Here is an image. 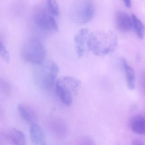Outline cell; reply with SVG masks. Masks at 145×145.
<instances>
[{"label": "cell", "mask_w": 145, "mask_h": 145, "mask_svg": "<svg viewBox=\"0 0 145 145\" xmlns=\"http://www.w3.org/2000/svg\"><path fill=\"white\" fill-rule=\"evenodd\" d=\"M118 39L111 32L96 31L89 35L87 45L94 55L104 56L113 51L117 47Z\"/></svg>", "instance_id": "obj_1"}, {"label": "cell", "mask_w": 145, "mask_h": 145, "mask_svg": "<svg viewBox=\"0 0 145 145\" xmlns=\"http://www.w3.org/2000/svg\"><path fill=\"white\" fill-rule=\"evenodd\" d=\"M37 66L33 74L35 84L44 90L50 89L54 86L59 72L58 65L50 61Z\"/></svg>", "instance_id": "obj_2"}, {"label": "cell", "mask_w": 145, "mask_h": 145, "mask_svg": "<svg viewBox=\"0 0 145 145\" xmlns=\"http://www.w3.org/2000/svg\"><path fill=\"white\" fill-rule=\"evenodd\" d=\"M95 12V7L92 0H77L70 7L69 17L73 22L82 25L89 22Z\"/></svg>", "instance_id": "obj_3"}, {"label": "cell", "mask_w": 145, "mask_h": 145, "mask_svg": "<svg viewBox=\"0 0 145 145\" xmlns=\"http://www.w3.org/2000/svg\"><path fill=\"white\" fill-rule=\"evenodd\" d=\"M80 85V80L74 77L64 76L60 78L56 83V90L62 102L67 106L71 105Z\"/></svg>", "instance_id": "obj_4"}, {"label": "cell", "mask_w": 145, "mask_h": 145, "mask_svg": "<svg viewBox=\"0 0 145 145\" xmlns=\"http://www.w3.org/2000/svg\"><path fill=\"white\" fill-rule=\"evenodd\" d=\"M21 54L26 61L39 65L44 61L46 50L40 40L38 39H32L24 44L22 48Z\"/></svg>", "instance_id": "obj_5"}, {"label": "cell", "mask_w": 145, "mask_h": 145, "mask_svg": "<svg viewBox=\"0 0 145 145\" xmlns=\"http://www.w3.org/2000/svg\"><path fill=\"white\" fill-rule=\"evenodd\" d=\"M54 16L47 8H39L35 14V22L41 30L47 32H57L58 26Z\"/></svg>", "instance_id": "obj_6"}, {"label": "cell", "mask_w": 145, "mask_h": 145, "mask_svg": "<svg viewBox=\"0 0 145 145\" xmlns=\"http://www.w3.org/2000/svg\"><path fill=\"white\" fill-rule=\"evenodd\" d=\"M26 138L23 132L12 128L1 131L0 133V144L16 145H26Z\"/></svg>", "instance_id": "obj_7"}, {"label": "cell", "mask_w": 145, "mask_h": 145, "mask_svg": "<svg viewBox=\"0 0 145 145\" xmlns=\"http://www.w3.org/2000/svg\"><path fill=\"white\" fill-rule=\"evenodd\" d=\"M89 36V30L82 29L78 31L74 38L76 53L78 57L81 58L84 56L85 48Z\"/></svg>", "instance_id": "obj_8"}, {"label": "cell", "mask_w": 145, "mask_h": 145, "mask_svg": "<svg viewBox=\"0 0 145 145\" xmlns=\"http://www.w3.org/2000/svg\"><path fill=\"white\" fill-rule=\"evenodd\" d=\"M49 127L52 134L58 138L63 139L67 135V126L66 123L60 119L52 120L49 123Z\"/></svg>", "instance_id": "obj_9"}, {"label": "cell", "mask_w": 145, "mask_h": 145, "mask_svg": "<svg viewBox=\"0 0 145 145\" xmlns=\"http://www.w3.org/2000/svg\"><path fill=\"white\" fill-rule=\"evenodd\" d=\"M116 24L120 31L128 32L133 28L131 16L123 12H118L116 14Z\"/></svg>", "instance_id": "obj_10"}, {"label": "cell", "mask_w": 145, "mask_h": 145, "mask_svg": "<svg viewBox=\"0 0 145 145\" xmlns=\"http://www.w3.org/2000/svg\"><path fill=\"white\" fill-rule=\"evenodd\" d=\"M30 135L33 144L36 145H44L46 144L44 131L40 126L35 123L31 124Z\"/></svg>", "instance_id": "obj_11"}, {"label": "cell", "mask_w": 145, "mask_h": 145, "mask_svg": "<svg viewBox=\"0 0 145 145\" xmlns=\"http://www.w3.org/2000/svg\"><path fill=\"white\" fill-rule=\"evenodd\" d=\"M122 67L124 70L125 73V78L127 86L129 89L133 90L135 87V72L133 69L129 65L127 61L125 59L121 60Z\"/></svg>", "instance_id": "obj_12"}, {"label": "cell", "mask_w": 145, "mask_h": 145, "mask_svg": "<svg viewBox=\"0 0 145 145\" xmlns=\"http://www.w3.org/2000/svg\"><path fill=\"white\" fill-rule=\"evenodd\" d=\"M130 127L133 132L140 135H145V118L141 115H137L132 118Z\"/></svg>", "instance_id": "obj_13"}, {"label": "cell", "mask_w": 145, "mask_h": 145, "mask_svg": "<svg viewBox=\"0 0 145 145\" xmlns=\"http://www.w3.org/2000/svg\"><path fill=\"white\" fill-rule=\"evenodd\" d=\"M18 110L22 118L26 122L31 124L35 123L36 114L31 108L27 105L20 104L18 106Z\"/></svg>", "instance_id": "obj_14"}, {"label": "cell", "mask_w": 145, "mask_h": 145, "mask_svg": "<svg viewBox=\"0 0 145 145\" xmlns=\"http://www.w3.org/2000/svg\"><path fill=\"white\" fill-rule=\"evenodd\" d=\"M133 28L137 36L141 39H144L145 28L141 21L135 15H131Z\"/></svg>", "instance_id": "obj_15"}, {"label": "cell", "mask_w": 145, "mask_h": 145, "mask_svg": "<svg viewBox=\"0 0 145 145\" xmlns=\"http://www.w3.org/2000/svg\"><path fill=\"white\" fill-rule=\"evenodd\" d=\"M46 8L51 14L54 16L59 15V6L56 0H46Z\"/></svg>", "instance_id": "obj_16"}, {"label": "cell", "mask_w": 145, "mask_h": 145, "mask_svg": "<svg viewBox=\"0 0 145 145\" xmlns=\"http://www.w3.org/2000/svg\"><path fill=\"white\" fill-rule=\"evenodd\" d=\"M0 88L1 91L5 95H10L11 90L10 85L7 81L1 78L0 80Z\"/></svg>", "instance_id": "obj_17"}, {"label": "cell", "mask_w": 145, "mask_h": 145, "mask_svg": "<svg viewBox=\"0 0 145 145\" xmlns=\"http://www.w3.org/2000/svg\"><path fill=\"white\" fill-rule=\"evenodd\" d=\"M0 55L6 62L7 63L10 62V55L9 52L1 41L0 43Z\"/></svg>", "instance_id": "obj_18"}, {"label": "cell", "mask_w": 145, "mask_h": 145, "mask_svg": "<svg viewBox=\"0 0 145 145\" xmlns=\"http://www.w3.org/2000/svg\"><path fill=\"white\" fill-rule=\"evenodd\" d=\"M78 144L80 145H93L94 141L92 138L88 136H84L79 138L78 141Z\"/></svg>", "instance_id": "obj_19"}, {"label": "cell", "mask_w": 145, "mask_h": 145, "mask_svg": "<svg viewBox=\"0 0 145 145\" xmlns=\"http://www.w3.org/2000/svg\"><path fill=\"white\" fill-rule=\"evenodd\" d=\"M132 145H145V142L143 141L142 140H140V139H134L132 140Z\"/></svg>", "instance_id": "obj_20"}, {"label": "cell", "mask_w": 145, "mask_h": 145, "mask_svg": "<svg viewBox=\"0 0 145 145\" xmlns=\"http://www.w3.org/2000/svg\"><path fill=\"white\" fill-rule=\"evenodd\" d=\"M141 84L142 90L145 92V72L142 74L141 77Z\"/></svg>", "instance_id": "obj_21"}, {"label": "cell", "mask_w": 145, "mask_h": 145, "mask_svg": "<svg viewBox=\"0 0 145 145\" xmlns=\"http://www.w3.org/2000/svg\"><path fill=\"white\" fill-rule=\"evenodd\" d=\"M123 1L126 7L128 8L131 7V0H123Z\"/></svg>", "instance_id": "obj_22"}]
</instances>
